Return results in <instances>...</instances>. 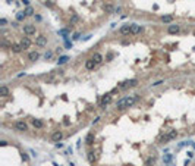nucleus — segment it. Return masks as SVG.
<instances>
[{
  "label": "nucleus",
  "instance_id": "f257e3e1",
  "mask_svg": "<svg viewBox=\"0 0 195 166\" xmlns=\"http://www.w3.org/2000/svg\"><path fill=\"white\" fill-rule=\"evenodd\" d=\"M176 131H170V132H167L166 135H163L161 138H160V143H166V141H169V140H173V138H176Z\"/></svg>",
  "mask_w": 195,
  "mask_h": 166
},
{
  "label": "nucleus",
  "instance_id": "f03ea898",
  "mask_svg": "<svg viewBox=\"0 0 195 166\" xmlns=\"http://www.w3.org/2000/svg\"><path fill=\"white\" fill-rule=\"evenodd\" d=\"M35 44L40 46V47H44V46L47 44V37H44V35H38L37 38H35Z\"/></svg>",
  "mask_w": 195,
  "mask_h": 166
},
{
  "label": "nucleus",
  "instance_id": "7ed1b4c3",
  "mask_svg": "<svg viewBox=\"0 0 195 166\" xmlns=\"http://www.w3.org/2000/svg\"><path fill=\"white\" fill-rule=\"evenodd\" d=\"M24 32L27 34V35H34L35 34V27L34 25H24Z\"/></svg>",
  "mask_w": 195,
  "mask_h": 166
},
{
  "label": "nucleus",
  "instance_id": "20e7f679",
  "mask_svg": "<svg viewBox=\"0 0 195 166\" xmlns=\"http://www.w3.org/2000/svg\"><path fill=\"white\" fill-rule=\"evenodd\" d=\"M110 101H112V96H110V94H106V96L103 97V100H101L100 107H101V109H106V106H107Z\"/></svg>",
  "mask_w": 195,
  "mask_h": 166
},
{
  "label": "nucleus",
  "instance_id": "39448f33",
  "mask_svg": "<svg viewBox=\"0 0 195 166\" xmlns=\"http://www.w3.org/2000/svg\"><path fill=\"white\" fill-rule=\"evenodd\" d=\"M141 31H142V27L138 25V24H132L131 25V34H139Z\"/></svg>",
  "mask_w": 195,
  "mask_h": 166
},
{
  "label": "nucleus",
  "instance_id": "423d86ee",
  "mask_svg": "<svg viewBox=\"0 0 195 166\" xmlns=\"http://www.w3.org/2000/svg\"><path fill=\"white\" fill-rule=\"evenodd\" d=\"M15 126H16V130H18V131H27V130H28L27 123H25V122H22V121L16 122V123H15Z\"/></svg>",
  "mask_w": 195,
  "mask_h": 166
},
{
  "label": "nucleus",
  "instance_id": "0eeeda50",
  "mask_svg": "<svg viewBox=\"0 0 195 166\" xmlns=\"http://www.w3.org/2000/svg\"><path fill=\"white\" fill-rule=\"evenodd\" d=\"M62 138H63V132H60V131H56L54 134L51 135V140L54 141V143H59V141H60Z\"/></svg>",
  "mask_w": 195,
  "mask_h": 166
},
{
  "label": "nucleus",
  "instance_id": "6e6552de",
  "mask_svg": "<svg viewBox=\"0 0 195 166\" xmlns=\"http://www.w3.org/2000/svg\"><path fill=\"white\" fill-rule=\"evenodd\" d=\"M179 29H181V27H179V25H176V24L169 25V32H170V34H176V32H179Z\"/></svg>",
  "mask_w": 195,
  "mask_h": 166
},
{
  "label": "nucleus",
  "instance_id": "1a4fd4ad",
  "mask_svg": "<svg viewBox=\"0 0 195 166\" xmlns=\"http://www.w3.org/2000/svg\"><path fill=\"white\" fill-rule=\"evenodd\" d=\"M95 65H97V63H95V62H94L93 59H90V60H87V62H85V68H87L88 71L94 69V66H95Z\"/></svg>",
  "mask_w": 195,
  "mask_h": 166
},
{
  "label": "nucleus",
  "instance_id": "9d476101",
  "mask_svg": "<svg viewBox=\"0 0 195 166\" xmlns=\"http://www.w3.org/2000/svg\"><path fill=\"white\" fill-rule=\"evenodd\" d=\"M116 107H117V109H120V110H122V109H125V107H126V101H125V99L117 100V101H116Z\"/></svg>",
  "mask_w": 195,
  "mask_h": 166
},
{
  "label": "nucleus",
  "instance_id": "9b49d317",
  "mask_svg": "<svg viewBox=\"0 0 195 166\" xmlns=\"http://www.w3.org/2000/svg\"><path fill=\"white\" fill-rule=\"evenodd\" d=\"M21 44H22V47H24V49H28V47L31 46V40L28 38V37H24L22 41H21Z\"/></svg>",
  "mask_w": 195,
  "mask_h": 166
},
{
  "label": "nucleus",
  "instance_id": "f8f14e48",
  "mask_svg": "<svg viewBox=\"0 0 195 166\" xmlns=\"http://www.w3.org/2000/svg\"><path fill=\"white\" fill-rule=\"evenodd\" d=\"M38 56H40V54H38L37 51H31V53L28 54V59H29V60H32V62H35V60L38 59Z\"/></svg>",
  "mask_w": 195,
  "mask_h": 166
},
{
  "label": "nucleus",
  "instance_id": "ddd939ff",
  "mask_svg": "<svg viewBox=\"0 0 195 166\" xmlns=\"http://www.w3.org/2000/svg\"><path fill=\"white\" fill-rule=\"evenodd\" d=\"M93 60L95 62V63H101L103 62V56L100 53H94V56H93Z\"/></svg>",
  "mask_w": 195,
  "mask_h": 166
},
{
  "label": "nucleus",
  "instance_id": "4468645a",
  "mask_svg": "<svg viewBox=\"0 0 195 166\" xmlns=\"http://www.w3.org/2000/svg\"><path fill=\"white\" fill-rule=\"evenodd\" d=\"M0 96H3V97H6V96H9V88L7 87H0Z\"/></svg>",
  "mask_w": 195,
  "mask_h": 166
},
{
  "label": "nucleus",
  "instance_id": "2eb2a0df",
  "mask_svg": "<svg viewBox=\"0 0 195 166\" xmlns=\"http://www.w3.org/2000/svg\"><path fill=\"white\" fill-rule=\"evenodd\" d=\"M120 34H131V25H123L120 28Z\"/></svg>",
  "mask_w": 195,
  "mask_h": 166
},
{
  "label": "nucleus",
  "instance_id": "dca6fc26",
  "mask_svg": "<svg viewBox=\"0 0 195 166\" xmlns=\"http://www.w3.org/2000/svg\"><path fill=\"white\" fill-rule=\"evenodd\" d=\"M88 160H90L91 163H94V162L97 160V153H94V152H90V153H88Z\"/></svg>",
  "mask_w": 195,
  "mask_h": 166
},
{
  "label": "nucleus",
  "instance_id": "f3484780",
  "mask_svg": "<svg viewBox=\"0 0 195 166\" xmlns=\"http://www.w3.org/2000/svg\"><path fill=\"white\" fill-rule=\"evenodd\" d=\"M85 143H87L88 145H91V144L94 143V134H88L87 138H85Z\"/></svg>",
  "mask_w": 195,
  "mask_h": 166
},
{
  "label": "nucleus",
  "instance_id": "a211bd4d",
  "mask_svg": "<svg viewBox=\"0 0 195 166\" xmlns=\"http://www.w3.org/2000/svg\"><path fill=\"white\" fill-rule=\"evenodd\" d=\"M22 49H24V47H22V44H12V50H13L15 53H19Z\"/></svg>",
  "mask_w": 195,
  "mask_h": 166
},
{
  "label": "nucleus",
  "instance_id": "6ab92c4d",
  "mask_svg": "<svg viewBox=\"0 0 195 166\" xmlns=\"http://www.w3.org/2000/svg\"><path fill=\"white\" fill-rule=\"evenodd\" d=\"M32 125H34L35 128H43V122H41L40 119H32Z\"/></svg>",
  "mask_w": 195,
  "mask_h": 166
},
{
  "label": "nucleus",
  "instance_id": "aec40b11",
  "mask_svg": "<svg viewBox=\"0 0 195 166\" xmlns=\"http://www.w3.org/2000/svg\"><path fill=\"white\" fill-rule=\"evenodd\" d=\"M67 60H69V58H67V56H62V58H59L57 63H59V65H63V63H66Z\"/></svg>",
  "mask_w": 195,
  "mask_h": 166
},
{
  "label": "nucleus",
  "instance_id": "412c9836",
  "mask_svg": "<svg viewBox=\"0 0 195 166\" xmlns=\"http://www.w3.org/2000/svg\"><path fill=\"white\" fill-rule=\"evenodd\" d=\"M24 13H25V15H27V16H31V15H32V13H34V9H32V7H29V6H28V7H27V9H25V12H24Z\"/></svg>",
  "mask_w": 195,
  "mask_h": 166
},
{
  "label": "nucleus",
  "instance_id": "4be33fe9",
  "mask_svg": "<svg viewBox=\"0 0 195 166\" xmlns=\"http://www.w3.org/2000/svg\"><path fill=\"white\" fill-rule=\"evenodd\" d=\"M103 9H104L106 12H109V13H110V12H113V6H112V5H104V6H103Z\"/></svg>",
  "mask_w": 195,
  "mask_h": 166
},
{
  "label": "nucleus",
  "instance_id": "5701e85b",
  "mask_svg": "<svg viewBox=\"0 0 195 166\" xmlns=\"http://www.w3.org/2000/svg\"><path fill=\"white\" fill-rule=\"evenodd\" d=\"M172 19H173V16H170V15H167V16H163V22H172Z\"/></svg>",
  "mask_w": 195,
  "mask_h": 166
},
{
  "label": "nucleus",
  "instance_id": "b1692460",
  "mask_svg": "<svg viewBox=\"0 0 195 166\" xmlns=\"http://www.w3.org/2000/svg\"><path fill=\"white\" fill-rule=\"evenodd\" d=\"M138 84V79H131V81H128V85L129 87H135Z\"/></svg>",
  "mask_w": 195,
  "mask_h": 166
},
{
  "label": "nucleus",
  "instance_id": "393cba45",
  "mask_svg": "<svg viewBox=\"0 0 195 166\" xmlns=\"http://www.w3.org/2000/svg\"><path fill=\"white\" fill-rule=\"evenodd\" d=\"M25 16H27L25 13H18V15H16V18H18V21H22V19H24Z\"/></svg>",
  "mask_w": 195,
  "mask_h": 166
},
{
  "label": "nucleus",
  "instance_id": "a878e982",
  "mask_svg": "<svg viewBox=\"0 0 195 166\" xmlns=\"http://www.w3.org/2000/svg\"><path fill=\"white\" fill-rule=\"evenodd\" d=\"M51 56H53V53H51V51H47V53L44 54V58H46V59H50Z\"/></svg>",
  "mask_w": 195,
  "mask_h": 166
},
{
  "label": "nucleus",
  "instance_id": "bb28decb",
  "mask_svg": "<svg viewBox=\"0 0 195 166\" xmlns=\"http://www.w3.org/2000/svg\"><path fill=\"white\" fill-rule=\"evenodd\" d=\"M154 165V159H148L147 160V166H153Z\"/></svg>",
  "mask_w": 195,
  "mask_h": 166
},
{
  "label": "nucleus",
  "instance_id": "cd10ccee",
  "mask_svg": "<svg viewBox=\"0 0 195 166\" xmlns=\"http://www.w3.org/2000/svg\"><path fill=\"white\" fill-rule=\"evenodd\" d=\"M78 21V16L75 15V16H72V19H70V22H76Z\"/></svg>",
  "mask_w": 195,
  "mask_h": 166
},
{
  "label": "nucleus",
  "instance_id": "c85d7f7f",
  "mask_svg": "<svg viewBox=\"0 0 195 166\" xmlns=\"http://www.w3.org/2000/svg\"><path fill=\"white\" fill-rule=\"evenodd\" d=\"M44 5H46V6H48V7H50V6H53V3H51V2H50V0H48V2H46V3H44Z\"/></svg>",
  "mask_w": 195,
  "mask_h": 166
},
{
  "label": "nucleus",
  "instance_id": "c756f323",
  "mask_svg": "<svg viewBox=\"0 0 195 166\" xmlns=\"http://www.w3.org/2000/svg\"><path fill=\"white\" fill-rule=\"evenodd\" d=\"M98 121H100V118H95V119H94V121H93V125H94V123H97V122H98Z\"/></svg>",
  "mask_w": 195,
  "mask_h": 166
},
{
  "label": "nucleus",
  "instance_id": "7c9ffc66",
  "mask_svg": "<svg viewBox=\"0 0 195 166\" xmlns=\"http://www.w3.org/2000/svg\"><path fill=\"white\" fill-rule=\"evenodd\" d=\"M22 159H24V160L27 162V160H28V156H27V154H22Z\"/></svg>",
  "mask_w": 195,
  "mask_h": 166
}]
</instances>
